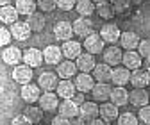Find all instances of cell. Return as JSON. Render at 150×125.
Here are the masks:
<instances>
[{"label": "cell", "instance_id": "obj_47", "mask_svg": "<svg viewBox=\"0 0 150 125\" xmlns=\"http://www.w3.org/2000/svg\"><path fill=\"white\" fill-rule=\"evenodd\" d=\"M71 125H84V118H81V116H75L73 118V121H70Z\"/></svg>", "mask_w": 150, "mask_h": 125}, {"label": "cell", "instance_id": "obj_46", "mask_svg": "<svg viewBox=\"0 0 150 125\" xmlns=\"http://www.w3.org/2000/svg\"><path fill=\"white\" fill-rule=\"evenodd\" d=\"M89 125H109V123L104 121V120H98V118H93V120L89 121Z\"/></svg>", "mask_w": 150, "mask_h": 125}, {"label": "cell", "instance_id": "obj_35", "mask_svg": "<svg viewBox=\"0 0 150 125\" xmlns=\"http://www.w3.org/2000/svg\"><path fill=\"white\" fill-rule=\"evenodd\" d=\"M95 11L100 14V18H104V20H111V18H115V9H112L111 2L97 4V6H95Z\"/></svg>", "mask_w": 150, "mask_h": 125}, {"label": "cell", "instance_id": "obj_20", "mask_svg": "<svg viewBox=\"0 0 150 125\" xmlns=\"http://www.w3.org/2000/svg\"><path fill=\"white\" fill-rule=\"evenodd\" d=\"M30 29V32H41L47 25V20H45V14L43 13H30L27 16V22H25Z\"/></svg>", "mask_w": 150, "mask_h": 125}, {"label": "cell", "instance_id": "obj_16", "mask_svg": "<svg viewBox=\"0 0 150 125\" xmlns=\"http://www.w3.org/2000/svg\"><path fill=\"white\" fill-rule=\"evenodd\" d=\"M111 71H112V68L111 66H107L105 63H98V64H95V68L91 70V77L95 79L97 82H111Z\"/></svg>", "mask_w": 150, "mask_h": 125}, {"label": "cell", "instance_id": "obj_29", "mask_svg": "<svg viewBox=\"0 0 150 125\" xmlns=\"http://www.w3.org/2000/svg\"><path fill=\"white\" fill-rule=\"evenodd\" d=\"M129 82L134 88H146L148 86V70H132V73L129 77Z\"/></svg>", "mask_w": 150, "mask_h": 125}, {"label": "cell", "instance_id": "obj_40", "mask_svg": "<svg viewBox=\"0 0 150 125\" xmlns=\"http://www.w3.org/2000/svg\"><path fill=\"white\" fill-rule=\"evenodd\" d=\"M55 7L61 11H71L75 7V0H55Z\"/></svg>", "mask_w": 150, "mask_h": 125}, {"label": "cell", "instance_id": "obj_11", "mask_svg": "<svg viewBox=\"0 0 150 125\" xmlns=\"http://www.w3.org/2000/svg\"><path fill=\"white\" fill-rule=\"evenodd\" d=\"M122 63L127 70H138V68H141L143 59L139 57V54L136 50H125L122 54Z\"/></svg>", "mask_w": 150, "mask_h": 125}, {"label": "cell", "instance_id": "obj_3", "mask_svg": "<svg viewBox=\"0 0 150 125\" xmlns=\"http://www.w3.org/2000/svg\"><path fill=\"white\" fill-rule=\"evenodd\" d=\"M98 34H100V38L104 40V43L115 45V43L120 40L122 30H120V27H118L116 23H105V25H102V29H100Z\"/></svg>", "mask_w": 150, "mask_h": 125}, {"label": "cell", "instance_id": "obj_48", "mask_svg": "<svg viewBox=\"0 0 150 125\" xmlns=\"http://www.w3.org/2000/svg\"><path fill=\"white\" fill-rule=\"evenodd\" d=\"M129 2H130V6H139L143 0H129Z\"/></svg>", "mask_w": 150, "mask_h": 125}, {"label": "cell", "instance_id": "obj_36", "mask_svg": "<svg viewBox=\"0 0 150 125\" xmlns=\"http://www.w3.org/2000/svg\"><path fill=\"white\" fill-rule=\"evenodd\" d=\"M109 2H111L112 9H115V14H122V13L129 11V7H130L129 0H109Z\"/></svg>", "mask_w": 150, "mask_h": 125}, {"label": "cell", "instance_id": "obj_12", "mask_svg": "<svg viewBox=\"0 0 150 125\" xmlns=\"http://www.w3.org/2000/svg\"><path fill=\"white\" fill-rule=\"evenodd\" d=\"M75 91H77V89H75V84H73L70 79H63V81L57 82V86H55V95L61 97L63 100L73 98Z\"/></svg>", "mask_w": 150, "mask_h": 125}, {"label": "cell", "instance_id": "obj_22", "mask_svg": "<svg viewBox=\"0 0 150 125\" xmlns=\"http://www.w3.org/2000/svg\"><path fill=\"white\" fill-rule=\"evenodd\" d=\"M54 36L57 41H68L71 40L73 36V30H71V23L68 22H57L54 25Z\"/></svg>", "mask_w": 150, "mask_h": 125}, {"label": "cell", "instance_id": "obj_44", "mask_svg": "<svg viewBox=\"0 0 150 125\" xmlns=\"http://www.w3.org/2000/svg\"><path fill=\"white\" fill-rule=\"evenodd\" d=\"M70 121H71V120H68V118H64V116H59V114H57V116L52 120V125H71Z\"/></svg>", "mask_w": 150, "mask_h": 125}, {"label": "cell", "instance_id": "obj_18", "mask_svg": "<svg viewBox=\"0 0 150 125\" xmlns=\"http://www.w3.org/2000/svg\"><path fill=\"white\" fill-rule=\"evenodd\" d=\"M57 111H59V116H64V118L71 120L75 116H79V105L75 104L71 98H68V100H63L57 105Z\"/></svg>", "mask_w": 150, "mask_h": 125}, {"label": "cell", "instance_id": "obj_28", "mask_svg": "<svg viewBox=\"0 0 150 125\" xmlns=\"http://www.w3.org/2000/svg\"><path fill=\"white\" fill-rule=\"evenodd\" d=\"M120 45H122V48H125V50H134V48H138V45H139V36H138L136 32H132V30L122 32V34H120Z\"/></svg>", "mask_w": 150, "mask_h": 125}, {"label": "cell", "instance_id": "obj_30", "mask_svg": "<svg viewBox=\"0 0 150 125\" xmlns=\"http://www.w3.org/2000/svg\"><path fill=\"white\" fill-rule=\"evenodd\" d=\"M2 59H4V63H7L11 66H16L22 61V50L18 47H7L2 52Z\"/></svg>", "mask_w": 150, "mask_h": 125}, {"label": "cell", "instance_id": "obj_1", "mask_svg": "<svg viewBox=\"0 0 150 125\" xmlns=\"http://www.w3.org/2000/svg\"><path fill=\"white\" fill-rule=\"evenodd\" d=\"M82 48H86L88 54L91 56H97V54H102L104 52V40L100 38L98 32H89L86 38H84V43H82Z\"/></svg>", "mask_w": 150, "mask_h": 125}, {"label": "cell", "instance_id": "obj_6", "mask_svg": "<svg viewBox=\"0 0 150 125\" xmlns=\"http://www.w3.org/2000/svg\"><path fill=\"white\" fill-rule=\"evenodd\" d=\"M71 30L75 36H79V38H86L89 32H93V22L89 18H84V16H79L77 20L71 23Z\"/></svg>", "mask_w": 150, "mask_h": 125}, {"label": "cell", "instance_id": "obj_32", "mask_svg": "<svg viewBox=\"0 0 150 125\" xmlns=\"http://www.w3.org/2000/svg\"><path fill=\"white\" fill-rule=\"evenodd\" d=\"M18 14H23L29 16L30 13L36 11V0H16V6H14Z\"/></svg>", "mask_w": 150, "mask_h": 125}, {"label": "cell", "instance_id": "obj_8", "mask_svg": "<svg viewBox=\"0 0 150 125\" xmlns=\"http://www.w3.org/2000/svg\"><path fill=\"white\" fill-rule=\"evenodd\" d=\"M32 68H29L27 64H16L13 68V79L18 82V84H29L32 82Z\"/></svg>", "mask_w": 150, "mask_h": 125}, {"label": "cell", "instance_id": "obj_5", "mask_svg": "<svg viewBox=\"0 0 150 125\" xmlns=\"http://www.w3.org/2000/svg\"><path fill=\"white\" fill-rule=\"evenodd\" d=\"M57 82H59V77L55 75V71H43V73L38 77V88H40L41 91H54Z\"/></svg>", "mask_w": 150, "mask_h": 125}, {"label": "cell", "instance_id": "obj_13", "mask_svg": "<svg viewBox=\"0 0 150 125\" xmlns=\"http://www.w3.org/2000/svg\"><path fill=\"white\" fill-rule=\"evenodd\" d=\"M22 59L29 68H38L43 64V54L40 48H29L25 54H22Z\"/></svg>", "mask_w": 150, "mask_h": 125}, {"label": "cell", "instance_id": "obj_39", "mask_svg": "<svg viewBox=\"0 0 150 125\" xmlns=\"http://www.w3.org/2000/svg\"><path fill=\"white\" fill-rule=\"evenodd\" d=\"M138 54H139L141 59H146V61H148V56H150V41H148V40H139Z\"/></svg>", "mask_w": 150, "mask_h": 125}, {"label": "cell", "instance_id": "obj_10", "mask_svg": "<svg viewBox=\"0 0 150 125\" xmlns=\"http://www.w3.org/2000/svg\"><path fill=\"white\" fill-rule=\"evenodd\" d=\"M97 61L95 56H91L88 52H82L81 56L75 59V66H77V71H82V73H91V70L95 68Z\"/></svg>", "mask_w": 150, "mask_h": 125}, {"label": "cell", "instance_id": "obj_45", "mask_svg": "<svg viewBox=\"0 0 150 125\" xmlns=\"http://www.w3.org/2000/svg\"><path fill=\"white\" fill-rule=\"evenodd\" d=\"M71 100H73V102H75V104H77V105H81V104H82V102H86V100H84V93H75V95H73V98H71Z\"/></svg>", "mask_w": 150, "mask_h": 125}, {"label": "cell", "instance_id": "obj_50", "mask_svg": "<svg viewBox=\"0 0 150 125\" xmlns=\"http://www.w3.org/2000/svg\"><path fill=\"white\" fill-rule=\"evenodd\" d=\"M91 2L97 6V4H102V2H109V0H91Z\"/></svg>", "mask_w": 150, "mask_h": 125}, {"label": "cell", "instance_id": "obj_26", "mask_svg": "<svg viewBox=\"0 0 150 125\" xmlns=\"http://www.w3.org/2000/svg\"><path fill=\"white\" fill-rule=\"evenodd\" d=\"M111 93V86L107 82H95V86L91 88V95L97 102H107Z\"/></svg>", "mask_w": 150, "mask_h": 125}, {"label": "cell", "instance_id": "obj_34", "mask_svg": "<svg viewBox=\"0 0 150 125\" xmlns=\"http://www.w3.org/2000/svg\"><path fill=\"white\" fill-rule=\"evenodd\" d=\"M75 9L77 13L84 18H89L93 13H95V4L91 2V0H79L77 4H75Z\"/></svg>", "mask_w": 150, "mask_h": 125}, {"label": "cell", "instance_id": "obj_9", "mask_svg": "<svg viewBox=\"0 0 150 125\" xmlns=\"http://www.w3.org/2000/svg\"><path fill=\"white\" fill-rule=\"evenodd\" d=\"M9 34H11V38L18 40V41H25L30 38V29L25 22H14L11 23V29H9Z\"/></svg>", "mask_w": 150, "mask_h": 125}, {"label": "cell", "instance_id": "obj_25", "mask_svg": "<svg viewBox=\"0 0 150 125\" xmlns=\"http://www.w3.org/2000/svg\"><path fill=\"white\" fill-rule=\"evenodd\" d=\"M40 95H41V89L38 88V84L29 82V84H23V86H22V98H23L27 104H34V102H38Z\"/></svg>", "mask_w": 150, "mask_h": 125}, {"label": "cell", "instance_id": "obj_17", "mask_svg": "<svg viewBox=\"0 0 150 125\" xmlns=\"http://www.w3.org/2000/svg\"><path fill=\"white\" fill-rule=\"evenodd\" d=\"M129 77H130V70H127L125 66H115L111 71V82L115 86H123L129 84Z\"/></svg>", "mask_w": 150, "mask_h": 125}, {"label": "cell", "instance_id": "obj_15", "mask_svg": "<svg viewBox=\"0 0 150 125\" xmlns=\"http://www.w3.org/2000/svg\"><path fill=\"white\" fill-rule=\"evenodd\" d=\"M95 86V79L91 77V73H77L75 75V89L79 93H88L91 91V88Z\"/></svg>", "mask_w": 150, "mask_h": 125}, {"label": "cell", "instance_id": "obj_43", "mask_svg": "<svg viewBox=\"0 0 150 125\" xmlns=\"http://www.w3.org/2000/svg\"><path fill=\"white\" fill-rule=\"evenodd\" d=\"M11 125H32V121L27 120L23 114H18V116H14V118L11 120Z\"/></svg>", "mask_w": 150, "mask_h": 125}, {"label": "cell", "instance_id": "obj_4", "mask_svg": "<svg viewBox=\"0 0 150 125\" xmlns=\"http://www.w3.org/2000/svg\"><path fill=\"white\" fill-rule=\"evenodd\" d=\"M38 102H40V107L41 111L45 113H54L57 111V105H59V97L52 93V91H45L43 95H40V98H38Z\"/></svg>", "mask_w": 150, "mask_h": 125}, {"label": "cell", "instance_id": "obj_41", "mask_svg": "<svg viewBox=\"0 0 150 125\" xmlns=\"http://www.w3.org/2000/svg\"><path fill=\"white\" fill-rule=\"evenodd\" d=\"M138 118H139L145 125H148V123H150V109H148V105L139 107V114H138Z\"/></svg>", "mask_w": 150, "mask_h": 125}, {"label": "cell", "instance_id": "obj_38", "mask_svg": "<svg viewBox=\"0 0 150 125\" xmlns=\"http://www.w3.org/2000/svg\"><path fill=\"white\" fill-rule=\"evenodd\" d=\"M36 7L41 13H52L55 9V0H36Z\"/></svg>", "mask_w": 150, "mask_h": 125}, {"label": "cell", "instance_id": "obj_49", "mask_svg": "<svg viewBox=\"0 0 150 125\" xmlns=\"http://www.w3.org/2000/svg\"><path fill=\"white\" fill-rule=\"evenodd\" d=\"M9 2H11V0H0V7H2V6H9Z\"/></svg>", "mask_w": 150, "mask_h": 125}, {"label": "cell", "instance_id": "obj_33", "mask_svg": "<svg viewBox=\"0 0 150 125\" xmlns=\"http://www.w3.org/2000/svg\"><path fill=\"white\" fill-rule=\"evenodd\" d=\"M23 116L27 120H30L32 123H40L43 118V111H41L40 105H27L25 111H23Z\"/></svg>", "mask_w": 150, "mask_h": 125}, {"label": "cell", "instance_id": "obj_37", "mask_svg": "<svg viewBox=\"0 0 150 125\" xmlns=\"http://www.w3.org/2000/svg\"><path fill=\"white\" fill-rule=\"evenodd\" d=\"M118 125H138V118L132 113H122L118 114Z\"/></svg>", "mask_w": 150, "mask_h": 125}, {"label": "cell", "instance_id": "obj_14", "mask_svg": "<svg viewBox=\"0 0 150 125\" xmlns=\"http://www.w3.org/2000/svg\"><path fill=\"white\" fill-rule=\"evenodd\" d=\"M55 66H57V70H55V75L61 77V79H71V77L77 75V66H75L73 61L64 59V61L57 63Z\"/></svg>", "mask_w": 150, "mask_h": 125}, {"label": "cell", "instance_id": "obj_7", "mask_svg": "<svg viewBox=\"0 0 150 125\" xmlns=\"http://www.w3.org/2000/svg\"><path fill=\"white\" fill-rule=\"evenodd\" d=\"M102 54H104V63L112 68V66H118L122 63V54H123V50L118 48L116 45H111V47L104 48Z\"/></svg>", "mask_w": 150, "mask_h": 125}, {"label": "cell", "instance_id": "obj_27", "mask_svg": "<svg viewBox=\"0 0 150 125\" xmlns=\"http://www.w3.org/2000/svg\"><path fill=\"white\" fill-rule=\"evenodd\" d=\"M79 116L84 120L98 118V104L97 102H82L79 105Z\"/></svg>", "mask_w": 150, "mask_h": 125}, {"label": "cell", "instance_id": "obj_2", "mask_svg": "<svg viewBox=\"0 0 150 125\" xmlns=\"http://www.w3.org/2000/svg\"><path fill=\"white\" fill-rule=\"evenodd\" d=\"M61 48V54H63V57H66L68 61H73V59H77L81 54H82V43L79 41H75V40H68V41H63V47Z\"/></svg>", "mask_w": 150, "mask_h": 125}, {"label": "cell", "instance_id": "obj_23", "mask_svg": "<svg viewBox=\"0 0 150 125\" xmlns=\"http://www.w3.org/2000/svg\"><path fill=\"white\" fill-rule=\"evenodd\" d=\"M41 54H43V63H47V64H57L63 61L61 48L55 47V45H48Z\"/></svg>", "mask_w": 150, "mask_h": 125}, {"label": "cell", "instance_id": "obj_21", "mask_svg": "<svg viewBox=\"0 0 150 125\" xmlns=\"http://www.w3.org/2000/svg\"><path fill=\"white\" fill-rule=\"evenodd\" d=\"M98 116H100V120L109 123L118 118V107L111 102H102V105H98Z\"/></svg>", "mask_w": 150, "mask_h": 125}, {"label": "cell", "instance_id": "obj_31", "mask_svg": "<svg viewBox=\"0 0 150 125\" xmlns=\"http://www.w3.org/2000/svg\"><path fill=\"white\" fill-rule=\"evenodd\" d=\"M18 20V13L14 6H2L0 7V22H4L6 25H11Z\"/></svg>", "mask_w": 150, "mask_h": 125}, {"label": "cell", "instance_id": "obj_42", "mask_svg": "<svg viewBox=\"0 0 150 125\" xmlns=\"http://www.w3.org/2000/svg\"><path fill=\"white\" fill-rule=\"evenodd\" d=\"M11 41V34H9V29H4V27H0V47H6L9 45Z\"/></svg>", "mask_w": 150, "mask_h": 125}, {"label": "cell", "instance_id": "obj_24", "mask_svg": "<svg viewBox=\"0 0 150 125\" xmlns=\"http://www.w3.org/2000/svg\"><path fill=\"white\" fill-rule=\"evenodd\" d=\"M129 102L136 107L148 105V91L145 88H134L132 91L129 93Z\"/></svg>", "mask_w": 150, "mask_h": 125}, {"label": "cell", "instance_id": "obj_19", "mask_svg": "<svg viewBox=\"0 0 150 125\" xmlns=\"http://www.w3.org/2000/svg\"><path fill=\"white\" fill-rule=\"evenodd\" d=\"M109 100H111V104H115L116 107L125 105L129 102V91H127L123 86H115V88H111Z\"/></svg>", "mask_w": 150, "mask_h": 125}]
</instances>
